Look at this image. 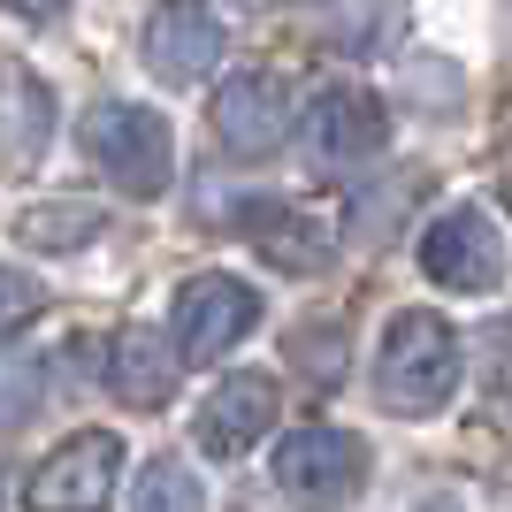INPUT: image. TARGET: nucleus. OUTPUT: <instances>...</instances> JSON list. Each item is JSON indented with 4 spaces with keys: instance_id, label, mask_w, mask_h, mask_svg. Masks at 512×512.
Segmentation results:
<instances>
[{
    "instance_id": "obj_1",
    "label": "nucleus",
    "mask_w": 512,
    "mask_h": 512,
    "mask_svg": "<svg viewBox=\"0 0 512 512\" xmlns=\"http://www.w3.org/2000/svg\"><path fill=\"white\" fill-rule=\"evenodd\" d=\"M467 375V352H459V329L428 306H406V314L383 329V352H375V398L390 413H436L451 406V390Z\"/></svg>"
},
{
    "instance_id": "obj_2",
    "label": "nucleus",
    "mask_w": 512,
    "mask_h": 512,
    "mask_svg": "<svg viewBox=\"0 0 512 512\" xmlns=\"http://www.w3.org/2000/svg\"><path fill=\"white\" fill-rule=\"evenodd\" d=\"M85 153L107 184H123L130 199H161L176 176V146L169 123L138 100H92L85 107Z\"/></svg>"
},
{
    "instance_id": "obj_3",
    "label": "nucleus",
    "mask_w": 512,
    "mask_h": 512,
    "mask_svg": "<svg viewBox=\"0 0 512 512\" xmlns=\"http://www.w3.org/2000/svg\"><path fill=\"white\" fill-rule=\"evenodd\" d=\"M276 490L299 512H344L367 490V444L337 421H306L276 451Z\"/></svg>"
},
{
    "instance_id": "obj_4",
    "label": "nucleus",
    "mask_w": 512,
    "mask_h": 512,
    "mask_svg": "<svg viewBox=\"0 0 512 512\" xmlns=\"http://www.w3.org/2000/svg\"><path fill=\"white\" fill-rule=\"evenodd\" d=\"M260 329V291L237 276H192L176 283V306H169V344L184 367H207L222 360V352H237V344Z\"/></svg>"
},
{
    "instance_id": "obj_5",
    "label": "nucleus",
    "mask_w": 512,
    "mask_h": 512,
    "mask_svg": "<svg viewBox=\"0 0 512 512\" xmlns=\"http://www.w3.org/2000/svg\"><path fill=\"white\" fill-rule=\"evenodd\" d=\"M421 276L436 291H459V299L497 291L505 283V237H497V222L482 207H444L421 230Z\"/></svg>"
},
{
    "instance_id": "obj_6",
    "label": "nucleus",
    "mask_w": 512,
    "mask_h": 512,
    "mask_svg": "<svg viewBox=\"0 0 512 512\" xmlns=\"http://www.w3.org/2000/svg\"><path fill=\"white\" fill-rule=\"evenodd\" d=\"M115 482H123V436L85 428V436H69L54 459H39L23 505L31 512H107L115 505Z\"/></svg>"
},
{
    "instance_id": "obj_7",
    "label": "nucleus",
    "mask_w": 512,
    "mask_h": 512,
    "mask_svg": "<svg viewBox=\"0 0 512 512\" xmlns=\"http://www.w3.org/2000/svg\"><path fill=\"white\" fill-rule=\"evenodd\" d=\"M291 123H299V107H291V85H283L276 69H237L230 85L214 92V138H222V153H237V161L283 153Z\"/></svg>"
},
{
    "instance_id": "obj_8",
    "label": "nucleus",
    "mask_w": 512,
    "mask_h": 512,
    "mask_svg": "<svg viewBox=\"0 0 512 512\" xmlns=\"http://www.w3.org/2000/svg\"><path fill=\"white\" fill-rule=\"evenodd\" d=\"M390 146V107L367 85H321L306 100V153L329 161V169H352V161H375Z\"/></svg>"
},
{
    "instance_id": "obj_9",
    "label": "nucleus",
    "mask_w": 512,
    "mask_h": 512,
    "mask_svg": "<svg viewBox=\"0 0 512 512\" xmlns=\"http://www.w3.org/2000/svg\"><path fill=\"white\" fill-rule=\"evenodd\" d=\"M146 69L161 85H199L214 62H222V16L207 0H161L146 16Z\"/></svg>"
},
{
    "instance_id": "obj_10",
    "label": "nucleus",
    "mask_w": 512,
    "mask_h": 512,
    "mask_svg": "<svg viewBox=\"0 0 512 512\" xmlns=\"http://www.w3.org/2000/svg\"><path fill=\"white\" fill-rule=\"evenodd\" d=\"M276 428V383L268 375H230V383H214V398L199 406V451L207 459H245Z\"/></svg>"
},
{
    "instance_id": "obj_11",
    "label": "nucleus",
    "mask_w": 512,
    "mask_h": 512,
    "mask_svg": "<svg viewBox=\"0 0 512 512\" xmlns=\"http://www.w3.org/2000/svg\"><path fill=\"white\" fill-rule=\"evenodd\" d=\"M176 375H184V360H176V344L161 337V329L130 321L123 337H107V390H115L130 413L169 406V398H176Z\"/></svg>"
},
{
    "instance_id": "obj_12",
    "label": "nucleus",
    "mask_w": 512,
    "mask_h": 512,
    "mask_svg": "<svg viewBox=\"0 0 512 512\" xmlns=\"http://www.w3.org/2000/svg\"><path fill=\"white\" fill-rule=\"evenodd\" d=\"M237 222L253 230L260 260H268V268H283V276H321V268H329V253H337L314 214H306V207H283V199H253Z\"/></svg>"
},
{
    "instance_id": "obj_13",
    "label": "nucleus",
    "mask_w": 512,
    "mask_h": 512,
    "mask_svg": "<svg viewBox=\"0 0 512 512\" xmlns=\"http://www.w3.org/2000/svg\"><path fill=\"white\" fill-rule=\"evenodd\" d=\"M54 138V100L23 62H0V169L23 176Z\"/></svg>"
},
{
    "instance_id": "obj_14",
    "label": "nucleus",
    "mask_w": 512,
    "mask_h": 512,
    "mask_svg": "<svg viewBox=\"0 0 512 512\" xmlns=\"http://www.w3.org/2000/svg\"><path fill=\"white\" fill-rule=\"evenodd\" d=\"M321 39L337 46L344 62H383L390 46L406 39V0H329Z\"/></svg>"
},
{
    "instance_id": "obj_15",
    "label": "nucleus",
    "mask_w": 512,
    "mask_h": 512,
    "mask_svg": "<svg viewBox=\"0 0 512 512\" xmlns=\"http://www.w3.org/2000/svg\"><path fill=\"white\" fill-rule=\"evenodd\" d=\"M107 214L85 207V199H69V207H23L16 214V237L23 245H39V253H77L85 237H100Z\"/></svg>"
},
{
    "instance_id": "obj_16",
    "label": "nucleus",
    "mask_w": 512,
    "mask_h": 512,
    "mask_svg": "<svg viewBox=\"0 0 512 512\" xmlns=\"http://www.w3.org/2000/svg\"><path fill=\"white\" fill-rule=\"evenodd\" d=\"M130 512H207V490H199V474L184 459H153L138 474V490H130Z\"/></svg>"
},
{
    "instance_id": "obj_17",
    "label": "nucleus",
    "mask_w": 512,
    "mask_h": 512,
    "mask_svg": "<svg viewBox=\"0 0 512 512\" xmlns=\"http://www.w3.org/2000/svg\"><path fill=\"white\" fill-rule=\"evenodd\" d=\"M46 398V360H0V428H23Z\"/></svg>"
},
{
    "instance_id": "obj_18",
    "label": "nucleus",
    "mask_w": 512,
    "mask_h": 512,
    "mask_svg": "<svg viewBox=\"0 0 512 512\" xmlns=\"http://www.w3.org/2000/svg\"><path fill=\"white\" fill-rule=\"evenodd\" d=\"M46 306V283L23 276V268H0V337H16V329H31Z\"/></svg>"
},
{
    "instance_id": "obj_19",
    "label": "nucleus",
    "mask_w": 512,
    "mask_h": 512,
    "mask_svg": "<svg viewBox=\"0 0 512 512\" xmlns=\"http://www.w3.org/2000/svg\"><path fill=\"white\" fill-rule=\"evenodd\" d=\"M413 92L436 100V107H451V100H459V69H444V62H436V69H413Z\"/></svg>"
},
{
    "instance_id": "obj_20",
    "label": "nucleus",
    "mask_w": 512,
    "mask_h": 512,
    "mask_svg": "<svg viewBox=\"0 0 512 512\" xmlns=\"http://www.w3.org/2000/svg\"><path fill=\"white\" fill-rule=\"evenodd\" d=\"M0 8H16V16H54V8H69V0H0Z\"/></svg>"
},
{
    "instance_id": "obj_21",
    "label": "nucleus",
    "mask_w": 512,
    "mask_h": 512,
    "mask_svg": "<svg viewBox=\"0 0 512 512\" xmlns=\"http://www.w3.org/2000/svg\"><path fill=\"white\" fill-rule=\"evenodd\" d=\"M237 8H291V0H237Z\"/></svg>"
},
{
    "instance_id": "obj_22",
    "label": "nucleus",
    "mask_w": 512,
    "mask_h": 512,
    "mask_svg": "<svg viewBox=\"0 0 512 512\" xmlns=\"http://www.w3.org/2000/svg\"><path fill=\"white\" fill-rule=\"evenodd\" d=\"M421 512H459V505H451V497H436V505H421Z\"/></svg>"
},
{
    "instance_id": "obj_23",
    "label": "nucleus",
    "mask_w": 512,
    "mask_h": 512,
    "mask_svg": "<svg viewBox=\"0 0 512 512\" xmlns=\"http://www.w3.org/2000/svg\"><path fill=\"white\" fill-rule=\"evenodd\" d=\"M505 207H512V176H505Z\"/></svg>"
}]
</instances>
